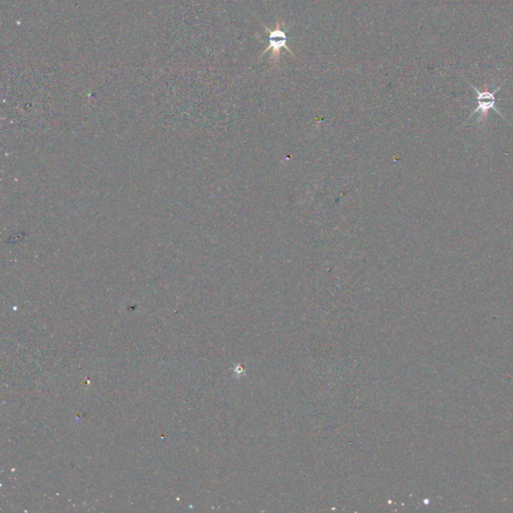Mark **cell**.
Masks as SVG:
<instances>
[{
  "mask_svg": "<svg viewBox=\"0 0 513 513\" xmlns=\"http://www.w3.org/2000/svg\"><path fill=\"white\" fill-rule=\"evenodd\" d=\"M282 26L283 24L279 21L277 22L274 30H270L269 28L265 26V30H266L268 35H269V46H267L266 50L261 55H264L268 51L271 50L272 60H273L276 66L280 62L282 50H286L290 55H295L293 51L290 50L289 46H287V35L282 30Z\"/></svg>",
  "mask_w": 513,
  "mask_h": 513,
  "instance_id": "6da1fadb",
  "label": "cell"
},
{
  "mask_svg": "<svg viewBox=\"0 0 513 513\" xmlns=\"http://www.w3.org/2000/svg\"><path fill=\"white\" fill-rule=\"evenodd\" d=\"M469 86L470 88L474 89L475 93H477V104H478L477 108L472 111L469 119L470 118H472V115H475V113H479L478 122H483V120L486 119V117H487L488 111H489L490 109H494L495 113H498L503 119L505 120V118L503 117L499 109L496 108V97H495V95H496V93L501 91V86H499L498 88H495L494 91H487V89H485V91H479L478 88H475L474 84H469Z\"/></svg>",
  "mask_w": 513,
  "mask_h": 513,
  "instance_id": "7a4b0ae2",
  "label": "cell"
}]
</instances>
